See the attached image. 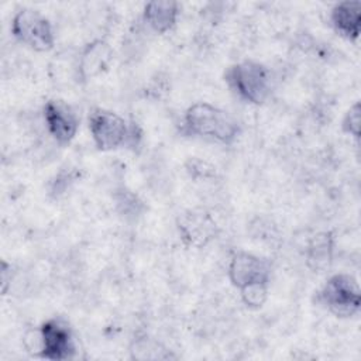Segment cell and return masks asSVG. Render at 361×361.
<instances>
[{
  "mask_svg": "<svg viewBox=\"0 0 361 361\" xmlns=\"http://www.w3.org/2000/svg\"><path fill=\"white\" fill-rule=\"evenodd\" d=\"M333 255L331 233L316 234L307 247V261L313 269H323L329 265Z\"/></svg>",
  "mask_w": 361,
  "mask_h": 361,
  "instance_id": "13",
  "label": "cell"
},
{
  "mask_svg": "<svg viewBox=\"0 0 361 361\" xmlns=\"http://www.w3.org/2000/svg\"><path fill=\"white\" fill-rule=\"evenodd\" d=\"M241 299L248 307H261L268 298V283H252L240 289Z\"/></svg>",
  "mask_w": 361,
  "mask_h": 361,
  "instance_id": "14",
  "label": "cell"
},
{
  "mask_svg": "<svg viewBox=\"0 0 361 361\" xmlns=\"http://www.w3.org/2000/svg\"><path fill=\"white\" fill-rule=\"evenodd\" d=\"M178 13V3L175 1H149L144 7L145 21L159 34L169 31L175 25Z\"/></svg>",
  "mask_w": 361,
  "mask_h": 361,
  "instance_id": "11",
  "label": "cell"
},
{
  "mask_svg": "<svg viewBox=\"0 0 361 361\" xmlns=\"http://www.w3.org/2000/svg\"><path fill=\"white\" fill-rule=\"evenodd\" d=\"M228 278L238 289L252 283H269L271 264L250 252H237L228 265Z\"/></svg>",
  "mask_w": 361,
  "mask_h": 361,
  "instance_id": "7",
  "label": "cell"
},
{
  "mask_svg": "<svg viewBox=\"0 0 361 361\" xmlns=\"http://www.w3.org/2000/svg\"><path fill=\"white\" fill-rule=\"evenodd\" d=\"M89 130L96 147L102 151L116 149L134 140V131L118 114L94 110L89 117Z\"/></svg>",
  "mask_w": 361,
  "mask_h": 361,
  "instance_id": "4",
  "label": "cell"
},
{
  "mask_svg": "<svg viewBox=\"0 0 361 361\" xmlns=\"http://www.w3.org/2000/svg\"><path fill=\"white\" fill-rule=\"evenodd\" d=\"M183 121L189 134L207 137L223 144H231L240 133V126L230 113L209 103L192 104L186 110Z\"/></svg>",
  "mask_w": 361,
  "mask_h": 361,
  "instance_id": "1",
  "label": "cell"
},
{
  "mask_svg": "<svg viewBox=\"0 0 361 361\" xmlns=\"http://www.w3.org/2000/svg\"><path fill=\"white\" fill-rule=\"evenodd\" d=\"M319 299L336 316L348 317L360 309V288L353 276L337 274L329 278Z\"/></svg>",
  "mask_w": 361,
  "mask_h": 361,
  "instance_id": "5",
  "label": "cell"
},
{
  "mask_svg": "<svg viewBox=\"0 0 361 361\" xmlns=\"http://www.w3.org/2000/svg\"><path fill=\"white\" fill-rule=\"evenodd\" d=\"M111 51L103 41H94L87 45L80 59V71L85 78L99 73L110 61Z\"/></svg>",
  "mask_w": 361,
  "mask_h": 361,
  "instance_id": "12",
  "label": "cell"
},
{
  "mask_svg": "<svg viewBox=\"0 0 361 361\" xmlns=\"http://www.w3.org/2000/svg\"><path fill=\"white\" fill-rule=\"evenodd\" d=\"M330 18L337 32L348 39H357L361 23V3L343 1L336 4L331 10Z\"/></svg>",
  "mask_w": 361,
  "mask_h": 361,
  "instance_id": "9",
  "label": "cell"
},
{
  "mask_svg": "<svg viewBox=\"0 0 361 361\" xmlns=\"http://www.w3.org/2000/svg\"><path fill=\"white\" fill-rule=\"evenodd\" d=\"M227 82L245 102L262 104L271 93L269 71L259 62L243 61L227 72Z\"/></svg>",
  "mask_w": 361,
  "mask_h": 361,
  "instance_id": "2",
  "label": "cell"
},
{
  "mask_svg": "<svg viewBox=\"0 0 361 361\" xmlns=\"http://www.w3.org/2000/svg\"><path fill=\"white\" fill-rule=\"evenodd\" d=\"M11 32L21 44L38 52L49 51L55 44L49 20L32 8H23L14 16Z\"/></svg>",
  "mask_w": 361,
  "mask_h": 361,
  "instance_id": "3",
  "label": "cell"
},
{
  "mask_svg": "<svg viewBox=\"0 0 361 361\" xmlns=\"http://www.w3.org/2000/svg\"><path fill=\"white\" fill-rule=\"evenodd\" d=\"M44 118L49 134L61 145H66L75 138L79 121L73 110L63 102H47L44 106Z\"/></svg>",
  "mask_w": 361,
  "mask_h": 361,
  "instance_id": "8",
  "label": "cell"
},
{
  "mask_svg": "<svg viewBox=\"0 0 361 361\" xmlns=\"http://www.w3.org/2000/svg\"><path fill=\"white\" fill-rule=\"evenodd\" d=\"M360 124H361V110H360V103H354L348 111L344 116L343 120V130L348 133L350 135L358 138L360 137Z\"/></svg>",
  "mask_w": 361,
  "mask_h": 361,
  "instance_id": "15",
  "label": "cell"
},
{
  "mask_svg": "<svg viewBox=\"0 0 361 361\" xmlns=\"http://www.w3.org/2000/svg\"><path fill=\"white\" fill-rule=\"evenodd\" d=\"M214 221L204 213L185 214L179 223L180 233L193 245H202L214 235Z\"/></svg>",
  "mask_w": 361,
  "mask_h": 361,
  "instance_id": "10",
  "label": "cell"
},
{
  "mask_svg": "<svg viewBox=\"0 0 361 361\" xmlns=\"http://www.w3.org/2000/svg\"><path fill=\"white\" fill-rule=\"evenodd\" d=\"M75 340L69 326L59 320H47L39 329V355L51 361H61L73 357Z\"/></svg>",
  "mask_w": 361,
  "mask_h": 361,
  "instance_id": "6",
  "label": "cell"
}]
</instances>
